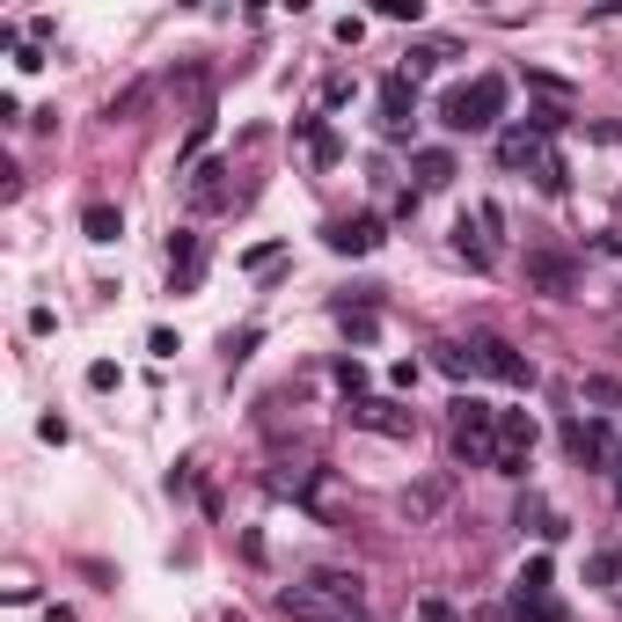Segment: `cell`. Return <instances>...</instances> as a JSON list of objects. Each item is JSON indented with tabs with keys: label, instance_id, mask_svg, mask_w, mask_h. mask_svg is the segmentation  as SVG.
<instances>
[{
	"label": "cell",
	"instance_id": "6da1fadb",
	"mask_svg": "<svg viewBox=\"0 0 622 622\" xmlns=\"http://www.w3.org/2000/svg\"><path fill=\"white\" fill-rule=\"evenodd\" d=\"M279 608L301 622H360V578L352 572H308L301 586L279 594Z\"/></svg>",
	"mask_w": 622,
	"mask_h": 622
},
{
	"label": "cell",
	"instance_id": "7a4b0ae2",
	"mask_svg": "<svg viewBox=\"0 0 622 622\" xmlns=\"http://www.w3.org/2000/svg\"><path fill=\"white\" fill-rule=\"evenodd\" d=\"M447 447H455L461 469H491L498 461V410L483 396H455V418H447Z\"/></svg>",
	"mask_w": 622,
	"mask_h": 622
},
{
	"label": "cell",
	"instance_id": "3957f363",
	"mask_svg": "<svg viewBox=\"0 0 622 622\" xmlns=\"http://www.w3.org/2000/svg\"><path fill=\"white\" fill-rule=\"evenodd\" d=\"M498 118H505V81L498 73L455 81V89L439 96V125H447V132H491Z\"/></svg>",
	"mask_w": 622,
	"mask_h": 622
},
{
	"label": "cell",
	"instance_id": "277c9868",
	"mask_svg": "<svg viewBox=\"0 0 622 622\" xmlns=\"http://www.w3.org/2000/svg\"><path fill=\"white\" fill-rule=\"evenodd\" d=\"M535 439H542V425H535V410H498V477H527V455H535Z\"/></svg>",
	"mask_w": 622,
	"mask_h": 622
},
{
	"label": "cell",
	"instance_id": "5b68a950",
	"mask_svg": "<svg viewBox=\"0 0 622 622\" xmlns=\"http://www.w3.org/2000/svg\"><path fill=\"white\" fill-rule=\"evenodd\" d=\"M469 352H477V366L491 374V382H505V388H535V360H527V352H513L505 337L477 330V337H469Z\"/></svg>",
	"mask_w": 622,
	"mask_h": 622
},
{
	"label": "cell",
	"instance_id": "8992f818",
	"mask_svg": "<svg viewBox=\"0 0 622 622\" xmlns=\"http://www.w3.org/2000/svg\"><path fill=\"white\" fill-rule=\"evenodd\" d=\"M344 418L360 432H382V439H410V432H418V410H403L396 396H352Z\"/></svg>",
	"mask_w": 622,
	"mask_h": 622
},
{
	"label": "cell",
	"instance_id": "52a82bcc",
	"mask_svg": "<svg viewBox=\"0 0 622 622\" xmlns=\"http://www.w3.org/2000/svg\"><path fill=\"white\" fill-rule=\"evenodd\" d=\"M527 286L550 293V301H572L578 293V263L564 249H527Z\"/></svg>",
	"mask_w": 622,
	"mask_h": 622
},
{
	"label": "cell",
	"instance_id": "ba28073f",
	"mask_svg": "<svg viewBox=\"0 0 622 622\" xmlns=\"http://www.w3.org/2000/svg\"><path fill=\"white\" fill-rule=\"evenodd\" d=\"M564 447H572V461H586V469H622L615 432L600 425V418H572V425H564Z\"/></svg>",
	"mask_w": 622,
	"mask_h": 622
},
{
	"label": "cell",
	"instance_id": "9c48e42d",
	"mask_svg": "<svg viewBox=\"0 0 622 622\" xmlns=\"http://www.w3.org/2000/svg\"><path fill=\"white\" fill-rule=\"evenodd\" d=\"M491 227H498V206H483L477 220L461 213V220H455V257L477 263V271H491Z\"/></svg>",
	"mask_w": 622,
	"mask_h": 622
},
{
	"label": "cell",
	"instance_id": "30bf717a",
	"mask_svg": "<svg viewBox=\"0 0 622 622\" xmlns=\"http://www.w3.org/2000/svg\"><path fill=\"white\" fill-rule=\"evenodd\" d=\"M330 249H337V257H374V249H382V220H374V213L330 220Z\"/></svg>",
	"mask_w": 622,
	"mask_h": 622
},
{
	"label": "cell",
	"instance_id": "8fae6325",
	"mask_svg": "<svg viewBox=\"0 0 622 622\" xmlns=\"http://www.w3.org/2000/svg\"><path fill=\"white\" fill-rule=\"evenodd\" d=\"M410 118H418V81L388 73L382 81V132H410Z\"/></svg>",
	"mask_w": 622,
	"mask_h": 622
},
{
	"label": "cell",
	"instance_id": "7c38bea8",
	"mask_svg": "<svg viewBox=\"0 0 622 622\" xmlns=\"http://www.w3.org/2000/svg\"><path fill=\"white\" fill-rule=\"evenodd\" d=\"M227 176H235L227 162H198L191 168V206H198V213H220V206L235 198V191H227Z\"/></svg>",
	"mask_w": 622,
	"mask_h": 622
},
{
	"label": "cell",
	"instance_id": "4fadbf2b",
	"mask_svg": "<svg viewBox=\"0 0 622 622\" xmlns=\"http://www.w3.org/2000/svg\"><path fill=\"white\" fill-rule=\"evenodd\" d=\"M410 176H418V191H447L461 168H455V154H447V146H418V154H410Z\"/></svg>",
	"mask_w": 622,
	"mask_h": 622
},
{
	"label": "cell",
	"instance_id": "5bb4252c",
	"mask_svg": "<svg viewBox=\"0 0 622 622\" xmlns=\"http://www.w3.org/2000/svg\"><path fill=\"white\" fill-rule=\"evenodd\" d=\"M542 154H550V140H542V132H527V125H505V132H498V162H505V168H535Z\"/></svg>",
	"mask_w": 622,
	"mask_h": 622
},
{
	"label": "cell",
	"instance_id": "9a60e30c",
	"mask_svg": "<svg viewBox=\"0 0 622 622\" xmlns=\"http://www.w3.org/2000/svg\"><path fill=\"white\" fill-rule=\"evenodd\" d=\"M432 366H439L447 382H477V374H483V366H477V352H469L461 337H447V344H432Z\"/></svg>",
	"mask_w": 622,
	"mask_h": 622
},
{
	"label": "cell",
	"instance_id": "2e32d148",
	"mask_svg": "<svg viewBox=\"0 0 622 622\" xmlns=\"http://www.w3.org/2000/svg\"><path fill=\"white\" fill-rule=\"evenodd\" d=\"M81 235H89V242H118L125 235V213L96 198V206H81Z\"/></svg>",
	"mask_w": 622,
	"mask_h": 622
},
{
	"label": "cell",
	"instance_id": "e0dca14e",
	"mask_svg": "<svg viewBox=\"0 0 622 622\" xmlns=\"http://www.w3.org/2000/svg\"><path fill=\"white\" fill-rule=\"evenodd\" d=\"M513 520H520V527H535L542 542H556V535H564V520H556V513H550V505H542V498H535V491H527V498L513 505Z\"/></svg>",
	"mask_w": 622,
	"mask_h": 622
},
{
	"label": "cell",
	"instance_id": "ac0fdd59",
	"mask_svg": "<svg viewBox=\"0 0 622 622\" xmlns=\"http://www.w3.org/2000/svg\"><path fill=\"white\" fill-rule=\"evenodd\" d=\"M168 279H176V286L198 279V235H168Z\"/></svg>",
	"mask_w": 622,
	"mask_h": 622
},
{
	"label": "cell",
	"instance_id": "d6986e66",
	"mask_svg": "<svg viewBox=\"0 0 622 622\" xmlns=\"http://www.w3.org/2000/svg\"><path fill=\"white\" fill-rule=\"evenodd\" d=\"M447 59H455V45H410L403 51V81H425V73L447 67Z\"/></svg>",
	"mask_w": 622,
	"mask_h": 622
},
{
	"label": "cell",
	"instance_id": "ffe728a7",
	"mask_svg": "<svg viewBox=\"0 0 622 622\" xmlns=\"http://www.w3.org/2000/svg\"><path fill=\"white\" fill-rule=\"evenodd\" d=\"M439 505H447V483H418V491H403V513H410V520H432Z\"/></svg>",
	"mask_w": 622,
	"mask_h": 622
},
{
	"label": "cell",
	"instance_id": "44dd1931",
	"mask_svg": "<svg viewBox=\"0 0 622 622\" xmlns=\"http://www.w3.org/2000/svg\"><path fill=\"white\" fill-rule=\"evenodd\" d=\"M301 140H308V154H315V162H322V168L337 162V132H330V125H322V118H308V125H301Z\"/></svg>",
	"mask_w": 622,
	"mask_h": 622
},
{
	"label": "cell",
	"instance_id": "7402d4cb",
	"mask_svg": "<svg viewBox=\"0 0 622 622\" xmlns=\"http://www.w3.org/2000/svg\"><path fill=\"white\" fill-rule=\"evenodd\" d=\"M146 103H154V81H132L125 96H110V118H140Z\"/></svg>",
	"mask_w": 622,
	"mask_h": 622
},
{
	"label": "cell",
	"instance_id": "603a6c76",
	"mask_svg": "<svg viewBox=\"0 0 622 622\" xmlns=\"http://www.w3.org/2000/svg\"><path fill=\"white\" fill-rule=\"evenodd\" d=\"M527 176H535L542 191H564V154H556V146H550V154H542V162L527 168Z\"/></svg>",
	"mask_w": 622,
	"mask_h": 622
},
{
	"label": "cell",
	"instance_id": "cb8c5ba5",
	"mask_svg": "<svg viewBox=\"0 0 622 622\" xmlns=\"http://www.w3.org/2000/svg\"><path fill=\"white\" fill-rule=\"evenodd\" d=\"M586 578H594V586H615V578H622V556H615V550H600L594 564H586Z\"/></svg>",
	"mask_w": 622,
	"mask_h": 622
},
{
	"label": "cell",
	"instance_id": "d4e9b609",
	"mask_svg": "<svg viewBox=\"0 0 622 622\" xmlns=\"http://www.w3.org/2000/svg\"><path fill=\"white\" fill-rule=\"evenodd\" d=\"M337 382H344V403H352V396H366V366L360 360H337Z\"/></svg>",
	"mask_w": 622,
	"mask_h": 622
},
{
	"label": "cell",
	"instance_id": "484cf974",
	"mask_svg": "<svg viewBox=\"0 0 622 622\" xmlns=\"http://www.w3.org/2000/svg\"><path fill=\"white\" fill-rule=\"evenodd\" d=\"M286 242H257V249H242V271H263V263H279Z\"/></svg>",
	"mask_w": 622,
	"mask_h": 622
},
{
	"label": "cell",
	"instance_id": "4316f807",
	"mask_svg": "<svg viewBox=\"0 0 622 622\" xmlns=\"http://www.w3.org/2000/svg\"><path fill=\"white\" fill-rule=\"evenodd\" d=\"M382 15H388V23H418L425 8H418V0H382Z\"/></svg>",
	"mask_w": 622,
	"mask_h": 622
},
{
	"label": "cell",
	"instance_id": "83f0119b",
	"mask_svg": "<svg viewBox=\"0 0 622 622\" xmlns=\"http://www.w3.org/2000/svg\"><path fill=\"white\" fill-rule=\"evenodd\" d=\"M418 622H461V615L447 608V600H418Z\"/></svg>",
	"mask_w": 622,
	"mask_h": 622
},
{
	"label": "cell",
	"instance_id": "f1b7e54d",
	"mask_svg": "<svg viewBox=\"0 0 622 622\" xmlns=\"http://www.w3.org/2000/svg\"><path fill=\"white\" fill-rule=\"evenodd\" d=\"M594 249H600V257H615V263H622V227H600V235H594Z\"/></svg>",
	"mask_w": 622,
	"mask_h": 622
},
{
	"label": "cell",
	"instance_id": "f546056e",
	"mask_svg": "<svg viewBox=\"0 0 622 622\" xmlns=\"http://www.w3.org/2000/svg\"><path fill=\"white\" fill-rule=\"evenodd\" d=\"M615 498H622V477H615Z\"/></svg>",
	"mask_w": 622,
	"mask_h": 622
}]
</instances>
